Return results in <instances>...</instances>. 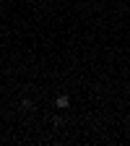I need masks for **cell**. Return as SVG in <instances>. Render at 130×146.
<instances>
[{
    "instance_id": "2",
    "label": "cell",
    "mask_w": 130,
    "mask_h": 146,
    "mask_svg": "<svg viewBox=\"0 0 130 146\" xmlns=\"http://www.w3.org/2000/svg\"><path fill=\"white\" fill-rule=\"evenodd\" d=\"M21 107L29 112V110H34V102H31V99H24V104H21Z\"/></svg>"
},
{
    "instance_id": "1",
    "label": "cell",
    "mask_w": 130,
    "mask_h": 146,
    "mask_svg": "<svg viewBox=\"0 0 130 146\" xmlns=\"http://www.w3.org/2000/svg\"><path fill=\"white\" fill-rule=\"evenodd\" d=\"M70 104V99H68V94H60L57 99H55V107H57V110H65Z\"/></svg>"
}]
</instances>
